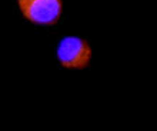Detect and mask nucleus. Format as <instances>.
I'll list each match as a JSON object with an SVG mask.
<instances>
[{
    "label": "nucleus",
    "instance_id": "nucleus-2",
    "mask_svg": "<svg viewBox=\"0 0 157 131\" xmlns=\"http://www.w3.org/2000/svg\"><path fill=\"white\" fill-rule=\"evenodd\" d=\"M26 19L37 24H54L62 13V0H19Z\"/></svg>",
    "mask_w": 157,
    "mask_h": 131
},
{
    "label": "nucleus",
    "instance_id": "nucleus-1",
    "mask_svg": "<svg viewBox=\"0 0 157 131\" xmlns=\"http://www.w3.org/2000/svg\"><path fill=\"white\" fill-rule=\"evenodd\" d=\"M57 57L63 67L84 69L91 57L89 43L78 37H64L57 49Z\"/></svg>",
    "mask_w": 157,
    "mask_h": 131
}]
</instances>
